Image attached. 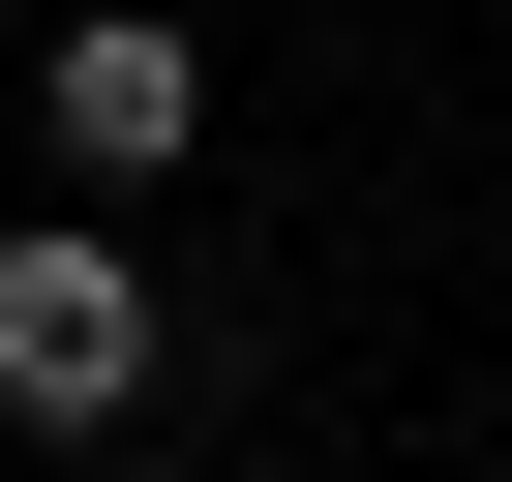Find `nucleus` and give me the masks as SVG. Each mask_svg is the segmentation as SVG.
Instances as JSON below:
<instances>
[{"label":"nucleus","instance_id":"2","mask_svg":"<svg viewBox=\"0 0 512 482\" xmlns=\"http://www.w3.org/2000/svg\"><path fill=\"white\" fill-rule=\"evenodd\" d=\"M31 121H61V181L121 211V181H181V151H211V61H181V31H121V0H91V31H31Z\"/></svg>","mask_w":512,"mask_h":482},{"label":"nucleus","instance_id":"1","mask_svg":"<svg viewBox=\"0 0 512 482\" xmlns=\"http://www.w3.org/2000/svg\"><path fill=\"white\" fill-rule=\"evenodd\" d=\"M151 362H181V302L121 272V211L61 181L31 241H0V422H31V452H91V422H151Z\"/></svg>","mask_w":512,"mask_h":482}]
</instances>
